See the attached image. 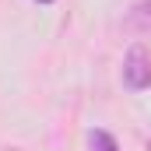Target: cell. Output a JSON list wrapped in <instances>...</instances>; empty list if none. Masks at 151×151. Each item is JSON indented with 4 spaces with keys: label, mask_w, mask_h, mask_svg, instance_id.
<instances>
[{
    "label": "cell",
    "mask_w": 151,
    "mask_h": 151,
    "mask_svg": "<svg viewBox=\"0 0 151 151\" xmlns=\"http://www.w3.org/2000/svg\"><path fill=\"white\" fill-rule=\"evenodd\" d=\"M39 4H53V0H39Z\"/></svg>",
    "instance_id": "obj_4"
},
{
    "label": "cell",
    "mask_w": 151,
    "mask_h": 151,
    "mask_svg": "<svg viewBox=\"0 0 151 151\" xmlns=\"http://www.w3.org/2000/svg\"><path fill=\"white\" fill-rule=\"evenodd\" d=\"M88 148L91 151H119L116 137L109 130H88Z\"/></svg>",
    "instance_id": "obj_3"
},
{
    "label": "cell",
    "mask_w": 151,
    "mask_h": 151,
    "mask_svg": "<svg viewBox=\"0 0 151 151\" xmlns=\"http://www.w3.org/2000/svg\"><path fill=\"white\" fill-rule=\"evenodd\" d=\"M127 28L137 35H151V0H137L127 11Z\"/></svg>",
    "instance_id": "obj_2"
},
{
    "label": "cell",
    "mask_w": 151,
    "mask_h": 151,
    "mask_svg": "<svg viewBox=\"0 0 151 151\" xmlns=\"http://www.w3.org/2000/svg\"><path fill=\"white\" fill-rule=\"evenodd\" d=\"M148 151H151V141H148Z\"/></svg>",
    "instance_id": "obj_5"
},
{
    "label": "cell",
    "mask_w": 151,
    "mask_h": 151,
    "mask_svg": "<svg viewBox=\"0 0 151 151\" xmlns=\"http://www.w3.org/2000/svg\"><path fill=\"white\" fill-rule=\"evenodd\" d=\"M123 84L130 91H148L151 88V49L134 42L123 56Z\"/></svg>",
    "instance_id": "obj_1"
}]
</instances>
